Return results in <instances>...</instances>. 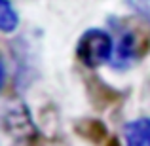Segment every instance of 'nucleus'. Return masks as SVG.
<instances>
[{
  "label": "nucleus",
  "mask_w": 150,
  "mask_h": 146,
  "mask_svg": "<svg viewBox=\"0 0 150 146\" xmlns=\"http://www.w3.org/2000/svg\"><path fill=\"white\" fill-rule=\"evenodd\" d=\"M112 36L103 29H88L76 42V57L88 68H99L101 65L112 61Z\"/></svg>",
  "instance_id": "obj_2"
},
{
  "label": "nucleus",
  "mask_w": 150,
  "mask_h": 146,
  "mask_svg": "<svg viewBox=\"0 0 150 146\" xmlns=\"http://www.w3.org/2000/svg\"><path fill=\"white\" fill-rule=\"evenodd\" d=\"M124 139L125 146H148V127L146 118L129 121L124 127Z\"/></svg>",
  "instance_id": "obj_6"
},
{
  "label": "nucleus",
  "mask_w": 150,
  "mask_h": 146,
  "mask_svg": "<svg viewBox=\"0 0 150 146\" xmlns=\"http://www.w3.org/2000/svg\"><path fill=\"white\" fill-rule=\"evenodd\" d=\"M4 80H6V70H4V65H2V59H0V89L4 87Z\"/></svg>",
  "instance_id": "obj_10"
},
{
  "label": "nucleus",
  "mask_w": 150,
  "mask_h": 146,
  "mask_svg": "<svg viewBox=\"0 0 150 146\" xmlns=\"http://www.w3.org/2000/svg\"><path fill=\"white\" fill-rule=\"evenodd\" d=\"M103 146H122V142H120L118 137H108V139L103 142Z\"/></svg>",
  "instance_id": "obj_9"
},
{
  "label": "nucleus",
  "mask_w": 150,
  "mask_h": 146,
  "mask_svg": "<svg viewBox=\"0 0 150 146\" xmlns=\"http://www.w3.org/2000/svg\"><path fill=\"white\" fill-rule=\"evenodd\" d=\"M146 127H148V146H150V118H146Z\"/></svg>",
  "instance_id": "obj_11"
},
{
  "label": "nucleus",
  "mask_w": 150,
  "mask_h": 146,
  "mask_svg": "<svg viewBox=\"0 0 150 146\" xmlns=\"http://www.w3.org/2000/svg\"><path fill=\"white\" fill-rule=\"evenodd\" d=\"M74 133L80 139L93 144H103L110 137L105 121L97 120V118H80L78 121H74Z\"/></svg>",
  "instance_id": "obj_5"
},
{
  "label": "nucleus",
  "mask_w": 150,
  "mask_h": 146,
  "mask_svg": "<svg viewBox=\"0 0 150 146\" xmlns=\"http://www.w3.org/2000/svg\"><path fill=\"white\" fill-rule=\"evenodd\" d=\"M2 123H4V129L13 139H19V140L30 142L34 137L40 135L36 125L33 123L29 108L21 101H13L10 106H6V110L2 114Z\"/></svg>",
  "instance_id": "obj_3"
},
{
  "label": "nucleus",
  "mask_w": 150,
  "mask_h": 146,
  "mask_svg": "<svg viewBox=\"0 0 150 146\" xmlns=\"http://www.w3.org/2000/svg\"><path fill=\"white\" fill-rule=\"evenodd\" d=\"M86 91H88V99L91 102V106L95 110H99V112H105V110L112 108L114 104H118L124 99V93L120 89L103 82L99 76L86 78Z\"/></svg>",
  "instance_id": "obj_4"
},
{
  "label": "nucleus",
  "mask_w": 150,
  "mask_h": 146,
  "mask_svg": "<svg viewBox=\"0 0 150 146\" xmlns=\"http://www.w3.org/2000/svg\"><path fill=\"white\" fill-rule=\"evenodd\" d=\"M125 4H127L141 19H144L146 23H150V0H125Z\"/></svg>",
  "instance_id": "obj_8"
},
{
  "label": "nucleus",
  "mask_w": 150,
  "mask_h": 146,
  "mask_svg": "<svg viewBox=\"0 0 150 146\" xmlns=\"http://www.w3.org/2000/svg\"><path fill=\"white\" fill-rule=\"evenodd\" d=\"M118 30V44L112 53L114 68H127L131 63L143 59L150 49V23L144 19H112Z\"/></svg>",
  "instance_id": "obj_1"
},
{
  "label": "nucleus",
  "mask_w": 150,
  "mask_h": 146,
  "mask_svg": "<svg viewBox=\"0 0 150 146\" xmlns=\"http://www.w3.org/2000/svg\"><path fill=\"white\" fill-rule=\"evenodd\" d=\"M19 27V15L10 0H0V32H13Z\"/></svg>",
  "instance_id": "obj_7"
}]
</instances>
